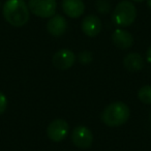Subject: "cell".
<instances>
[{
  "mask_svg": "<svg viewBox=\"0 0 151 151\" xmlns=\"http://www.w3.org/2000/svg\"><path fill=\"white\" fill-rule=\"evenodd\" d=\"M4 20L14 27H22L29 21L30 11L25 0H6L2 6Z\"/></svg>",
  "mask_w": 151,
  "mask_h": 151,
  "instance_id": "6da1fadb",
  "label": "cell"
},
{
  "mask_svg": "<svg viewBox=\"0 0 151 151\" xmlns=\"http://www.w3.org/2000/svg\"><path fill=\"white\" fill-rule=\"evenodd\" d=\"M130 116V110L122 101H114L104 109L101 121L109 127H118L125 123Z\"/></svg>",
  "mask_w": 151,
  "mask_h": 151,
  "instance_id": "7a4b0ae2",
  "label": "cell"
},
{
  "mask_svg": "<svg viewBox=\"0 0 151 151\" xmlns=\"http://www.w3.org/2000/svg\"><path fill=\"white\" fill-rule=\"evenodd\" d=\"M137 17V9L134 2L128 0H122L116 5L113 14L112 21L119 27H128L134 22Z\"/></svg>",
  "mask_w": 151,
  "mask_h": 151,
  "instance_id": "3957f363",
  "label": "cell"
},
{
  "mask_svg": "<svg viewBox=\"0 0 151 151\" xmlns=\"http://www.w3.org/2000/svg\"><path fill=\"white\" fill-rule=\"evenodd\" d=\"M28 9L34 16L40 18H51L57 9L56 0H29Z\"/></svg>",
  "mask_w": 151,
  "mask_h": 151,
  "instance_id": "277c9868",
  "label": "cell"
},
{
  "mask_svg": "<svg viewBox=\"0 0 151 151\" xmlns=\"http://www.w3.org/2000/svg\"><path fill=\"white\" fill-rule=\"evenodd\" d=\"M71 141L76 147L80 149H88L92 146L93 134L88 127L79 125L71 132Z\"/></svg>",
  "mask_w": 151,
  "mask_h": 151,
  "instance_id": "5b68a950",
  "label": "cell"
},
{
  "mask_svg": "<svg viewBox=\"0 0 151 151\" xmlns=\"http://www.w3.org/2000/svg\"><path fill=\"white\" fill-rule=\"evenodd\" d=\"M68 124L64 119H55L48 125L47 136L52 142L59 143L66 138L68 134Z\"/></svg>",
  "mask_w": 151,
  "mask_h": 151,
  "instance_id": "8992f818",
  "label": "cell"
},
{
  "mask_svg": "<svg viewBox=\"0 0 151 151\" xmlns=\"http://www.w3.org/2000/svg\"><path fill=\"white\" fill-rule=\"evenodd\" d=\"M76 62V55L68 49H61L57 51L52 57V63L55 68L66 70L73 66Z\"/></svg>",
  "mask_w": 151,
  "mask_h": 151,
  "instance_id": "52a82bcc",
  "label": "cell"
},
{
  "mask_svg": "<svg viewBox=\"0 0 151 151\" xmlns=\"http://www.w3.org/2000/svg\"><path fill=\"white\" fill-rule=\"evenodd\" d=\"M47 30L54 37H60L67 30L66 19L61 15H54L47 23Z\"/></svg>",
  "mask_w": 151,
  "mask_h": 151,
  "instance_id": "ba28073f",
  "label": "cell"
},
{
  "mask_svg": "<svg viewBox=\"0 0 151 151\" xmlns=\"http://www.w3.org/2000/svg\"><path fill=\"white\" fill-rule=\"evenodd\" d=\"M112 42L116 48L120 50H127L134 45V37L130 32L122 28H118L112 34Z\"/></svg>",
  "mask_w": 151,
  "mask_h": 151,
  "instance_id": "9c48e42d",
  "label": "cell"
},
{
  "mask_svg": "<svg viewBox=\"0 0 151 151\" xmlns=\"http://www.w3.org/2000/svg\"><path fill=\"white\" fill-rule=\"evenodd\" d=\"M82 31L89 37H95L101 31V21L97 16L89 15L82 21Z\"/></svg>",
  "mask_w": 151,
  "mask_h": 151,
  "instance_id": "30bf717a",
  "label": "cell"
},
{
  "mask_svg": "<svg viewBox=\"0 0 151 151\" xmlns=\"http://www.w3.org/2000/svg\"><path fill=\"white\" fill-rule=\"evenodd\" d=\"M61 6L65 15L71 19L80 18L85 12V4L82 0H63Z\"/></svg>",
  "mask_w": 151,
  "mask_h": 151,
  "instance_id": "8fae6325",
  "label": "cell"
},
{
  "mask_svg": "<svg viewBox=\"0 0 151 151\" xmlns=\"http://www.w3.org/2000/svg\"><path fill=\"white\" fill-rule=\"evenodd\" d=\"M144 59L138 53H129L123 59V66L130 73H137L144 68Z\"/></svg>",
  "mask_w": 151,
  "mask_h": 151,
  "instance_id": "7c38bea8",
  "label": "cell"
},
{
  "mask_svg": "<svg viewBox=\"0 0 151 151\" xmlns=\"http://www.w3.org/2000/svg\"><path fill=\"white\" fill-rule=\"evenodd\" d=\"M138 99L146 105H151V85H144L138 91Z\"/></svg>",
  "mask_w": 151,
  "mask_h": 151,
  "instance_id": "4fadbf2b",
  "label": "cell"
},
{
  "mask_svg": "<svg viewBox=\"0 0 151 151\" xmlns=\"http://www.w3.org/2000/svg\"><path fill=\"white\" fill-rule=\"evenodd\" d=\"M95 7L99 14L107 15L111 11V3L109 2V0H97L95 3Z\"/></svg>",
  "mask_w": 151,
  "mask_h": 151,
  "instance_id": "5bb4252c",
  "label": "cell"
},
{
  "mask_svg": "<svg viewBox=\"0 0 151 151\" xmlns=\"http://www.w3.org/2000/svg\"><path fill=\"white\" fill-rule=\"evenodd\" d=\"M78 61L83 65H87L89 63L92 62L93 60V55L90 51L85 50V51H81L80 53L78 54Z\"/></svg>",
  "mask_w": 151,
  "mask_h": 151,
  "instance_id": "9a60e30c",
  "label": "cell"
},
{
  "mask_svg": "<svg viewBox=\"0 0 151 151\" xmlns=\"http://www.w3.org/2000/svg\"><path fill=\"white\" fill-rule=\"evenodd\" d=\"M7 108V99L1 91H0V115L5 112Z\"/></svg>",
  "mask_w": 151,
  "mask_h": 151,
  "instance_id": "2e32d148",
  "label": "cell"
},
{
  "mask_svg": "<svg viewBox=\"0 0 151 151\" xmlns=\"http://www.w3.org/2000/svg\"><path fill=\"white\" fill-rule=\"evenodd\" d=\"M146 59L147 61H148L149 63H151V46L148 48V50H147V53H146Z\"/></svg>",
  "mask_w": 151,
  "mask_h": 151,
  "instance_id": "e0dca14e",
  "label": "cell"
},
{
  "mask_svg": "<svg viewBox=\"0 0 151 151\" xmlns=\"http://www.w3.org/2000/svg\"><path fill=\"white\" fill-rule=\"evenodd\" d=\"M147 5H148L149 9L151 11V0H147Z\"/></svg>",
  "mask_w": 151,
  "mask_h": 151,
  "instance_id": "ac0fdd59",
  "label": "cell"
},
{
  "mask_svg": "<svg viewBox=\"0 0 151 151\" xmlns=\"http://www.w3.org/2000/svg\"><path fill=\"white\" fill-rule=\"evenodd\" d=\"M132 1H134V2H143L145 0H132Z\"/></svg>",
  "mask_w": 151,
  "mask_h": 151,
  "instance_id": "d6986e66",
  "label": "cell"
},
{
  "mask_svg": "<svg viewBox=\"0 0 151 151\" xmlns=\"http://www.w3.org/2000/svg\"><path fill=\"white\" fill-rule=\"evenodd\" d=\"M150 128H151V125H150Z\"/></svg>",
  "mask_w": 151,
  "mask_h": 151,
  "instance_id": "ffe728a7",
  "label": "cell"
}]
</instances>
